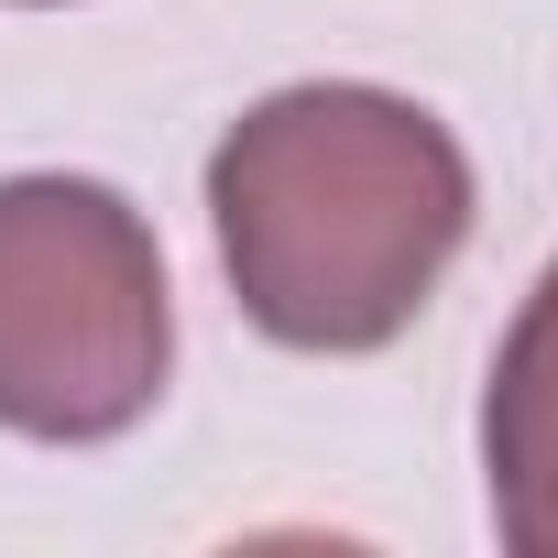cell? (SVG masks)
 I'll return each mask as SVG.
<instances>
[{
	"mask_svg": "<svg viewBox=\"0 0 558 558\" xmlns=\"http://www.w3.org/2000/svg\"><path fill=\"white\" fill-rule=\"evenodd\" d=\"M460 132L373 77H296L252 99L208 154V230L241 318L274 351H395L471 241Z\"/></svg>",
	"mask_w": 558,
	"mask_h": 558,
	"instance_id": "6da1fadb",
	"label": "cell"
},
{
	"mask_svg": "<svg viewBox=\"0 0 558 558\" xmlns=\"http://www.w3.org/2000/svg\"><path fill=\"white\" fill-rule=\"evenodd\" d=\"M175 286L154 219L99 175H0V427L110 449L165 405Z\"/></svg>",
	"mask_w": 558,
	"mask_h": 558,
	"instance_id": "7a4b0ae2",
	"label": "cell"
},
{
	"mask_svg": "<svg viewBox=\"0 0 558 558\" xmlns=\"http://www.w3.org/2000/svg\"><path fill=\"white\" fill-rule=\"evenodd\" d=\"M482 493L514 558H558V263L525 286L482 384Z\"/></svg>",
	"mask_w": 558,
	"mask_h": 558,
	"instance_id": "3957f363",
	"label": "cell"
},
{
	"mask_svg": "<svg viewBox=\"0 0 558 558\" xmlns=\"http://www.w3.org/2000/svg\"><path fill=\"white\" fill-rule=\"evenodd\" d=\"M12 12H66V0H12Z\"/></svg>",
	"mask_w": 558,
	"mask_h": 558,
	"instance_id": "277c9868",
	"label": "cell"
}]
</instances>
